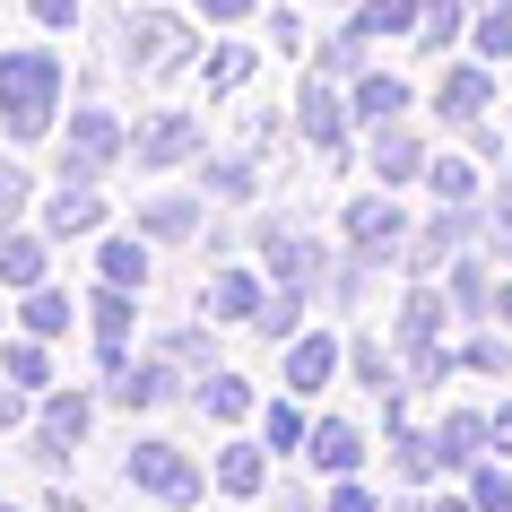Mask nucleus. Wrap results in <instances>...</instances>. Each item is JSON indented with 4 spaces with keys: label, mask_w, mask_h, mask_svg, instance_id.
<instances>
[{
    "label": "nucleus",
    "mask_w": 512,
    "mask_h": 512,
    "mask_svg": "<svg viewBox=\"0 0 512 512\" xmlns=\"http://www.w3.org/2000/svg\"><path fill=\"white\" fill-rule=\"evenodd\" d=\"M0 122H9V139H44L61 122V61L44 44L0 53Z\"/></svg>",
    "instance_id": "1"
},
{
    "label": "nucleus",
    "mask_w": 512,
    "mask_h": 512,
    "mask_svg": "<svg viewBox=\"0 0 512 512\" xmlns=\"http://www.w3.org/2000/svg\"><path fill=\"white\" fill-rule=\"evenodd\" d=\"M478 235H495V217H486V200H478V209H460V200H443V209H434L426 226L408 235V252H400V261H408L417 278H434V270H452L460 252H478Z\"/></svg>",
    "instance_id": "2"
},
{
    "label": "nucleus",
    "mask_w": 512,
    "mask_h": 512,
    "mask_svg": "<svg viewBox=\"0 0 512 512\" xmlns=\"http://www.w3.org/2000/svg\"><path fill=\"white\" fill-rule=\"evenodd\" d=\"M252 252H261V261H270V278H278V287H296V296H313V287L330 278V252H313V235H296L287 217H261Z\"/></svg>",
    "instance_id": "3"
},
{
    "label": "nucleus",
    "mask_w": 512,
    "mask_h": 512,
    "mask_svg": "<svg viewBox=\"0 0 512 512\" xmlns=\"http://www.w3.org/2000/svg\"><path fill=\"white\" fill-rule=\"evenodd\" d=\"M122 148H131V139H122V122H113L105 105L70 113V139H61V183H96V174H105Z\"/></svg>",
    "instance_id": "4"
},
{
    "label": "nucleus",
    "mask_w": 512,
    "mask_h": 512,
    "mask_svg": "<svg viewBox=\"0 0 512 512\" xmlns=\"http://www.w3.org/2000/svg\"><path fill=\"white\" fill-rule=\"evenodd\" d=\"M174 61H191V35L174 9H131L122 18V70H174Z\"/></svg>",
    "instance_id": "5"
},
{
    "label": "nucleus",
    "mask_w": 512,
    "mask_h": 512,
    "mask_svg": "<svg viewBox=\"0 0 512 512\" xmlns=\"http://www.w3.org/2000/svg\"><path fill=\"white\" fill-rule=\"evenodd\" d=\"M339 226H348V243L365 252V261H391V252H408V235H417V226H408V209L391 200V191L348 200V217H339Z\"/></svg>",
    "instance_id": "6"
},
{
    "label": "nucleus",
    "mask_w": 512,
    "mask_h": 512,
    "mask_svg": "<svg viewBox=\"0 0 512 512\" xmlns=\"http://www.w3.org/2000/svg\"><path fill=\"white\" fill-rule=\"evenodd\" d=\"M296 131L313 139V148H348V131H356L348 87L322 79V70H304V87H296Z\"/></svg>",
    "instance_id": "7"
},
{
    "label": "nucleus",
    "mask_w": 512,
    "mask_h": 512,
    "mask_svg": "<svg viewBox=\"0 0 512 512\" xmlns=\"http://www.w3.org/2000/svg\"><path fill=\"white\" fill-rule=\"evenodd\" d=\"M131 486H139V495H157V504H174V512L200 504V469H191L174 443H157V434L131 443Z\"/></svg>",
    "instance_id": "8"
},
{
    "label": "nucleus",
    "mask_w": 512,
    "mask_h": 512,
    "mask_svg": "<svg viewBox=\"0 0 512 512\" xmlns=\"http://www.w3.org/2000/svg\"><path fill=\"white\" fill-rule=\"evenodd\" d=\"M87 426H96V400H87V391H44V417H35V460H44V469H61V460L87 443Z\"/></svg>",
    "instance_id": "9"
},
{
    "label": "nucleus",
    "mask_w": 512,
    "mask_h": 512,
    "mask_svg": "<svg viewBox=\"0 0 512 512\" xmlns=\"http://www.w3.org/2000/svg\"><path fill=\"white\" fill-rule=\"evenodd\" d=\"M452 313H460V304H452V287H426V278H417V287L400 296L391 348H400V356H434V339H443V322H452Z\"/></svg>",
    "instance_id": "10"
},
{
    "label": "nucleus",
    "mask_w": 512,
    "mask_h": 512,
    "mask_svg": "<svg viewBox=\"0 0 512 512\" xmlns=\"http://www.w3.org/2000/svg\"><path fill=\"white\" fill-rule=\"evenodd\" d=\"M270 296H278L270 270H217L200 304H209V322H217V330H235V322H261V313H270Z\"/></svg>",
    "instance_id": "11"
},
{
    "label": "nucleus",
    "mask_w": 512,
    "mask_h": 512,
    "mask_svg": "<svg viewBox=\"0 0 512 512\" xmlns=\"http://www.w3.org/2000/svg\"><path fill=\"white\" fill-rule=\"evenodd\" d=\"M96 356H105V374H122L131 365V330H139V287H105L96 278Z\"/></svg>",
    "instance_id": "12"
},
{
    "label": "nucleus",
    "mask_w": 512,
    "mask_h": 512,
    "mask_svg": "<svg viewBox=\"0 0 512 512\" xmlns=\"http://www.w3.org/2000/svg\"><path fill=\"white\" fill-rule=\"evenodd\" d=\"M131 157L148 165V174H174V165H200V122L191 113H157L148 131L131 139Z\"/></svg>",
    "instance_id": "13"
},
{
    "label": "nucleus",
    "mask_w": 512,
    "mask_h": 512,
    "mask_svg": "<svg viewBox=\"0 0 512 512\" xmlns=\"http://www.w3.org/2000/svg\"><path fill=\"white\" fill-rule=\"evenodd\" d=\"M486 105H495L486 61H452V70H443V87H434V113H443L452 131H469V122H486Z\"/></svg>",
    "instance_id": "14"
},
{
    "label": "nucleus",
    "mask_w": 512,
    "mask_h": 512,
    "mask_svg": "<svg viewBox=\"0 0 512 512\" xmlns=\"http://www.w3.org/2000/svg\"><path fill=\"white\" fill-rule=\"evenodd\" d=\"M339 365H348V348H339L330 330H296V339H287V391H296V400H313Z\"/></svg>",
    "instance_id": "15"
},
{
    "label": "nucleus",
    "mask_w": 512,
    "mask_h": 512,
    "mask_svg": "<svg viewBox=\"0 0 512 512\" xmlns=\"http://www.w3.org/2000/svg\"><path fill=\"white\" fill-rule=\"evenodd\" d=\"M426 165H434V157H426V139L408 131V122H382V131H374V183H382V191L417 183Z\"/></svg>",
    "instance_id": "16"
},
{
    "label": "nucleus",
    "mask_w": 512,
    "mask_h": 512,
    "mask_svg": "<svg viewBox=\"0 0 512 512\" xmlns=\"http://www.w3.org/2000/svg\"><path fill=\"white\" fill-rule=\"evenodd\" d=\"M348 105H356V122H365V131H382V122H400V113L417 105V96H408V79H400V70H365V79L348 87Z\"/></svg>",
    "instance_id": "17"
},
{
    "label": "nucleus",
    "mask_w": 512,
    "mask_h": 512,
    "mask_svg": "<svg viewBox=\"0 0 512 512\" xmlns=\"http://www.w3.org/2000/svg\"><path fill=\"white\" fill-rule=\"evenodd\" d=\"M183 365H165V356H148V365H122V374H113V408H165L174 400V391H183Z\"/></svg>",
    "instance_id": "18"
},
{
    "label": "nucleus",
    "mask_w": 512,
    "mask_h": 512,
    "mask_svg": "<svg viewBox=\"0 0 512 512\" xmlns=\"http://www.w3.org/2000/svg\"><path fill=\"white\" fill-rule=\"evenodd\" d=\"M486 443H495V426H486V417H469V408L434 426V460H443V469H460V478L486 460Z\"/></svg>",
    "instance_id": "19"
},
{
    "label": "nucleus",
    "mask_w": 512,
    "mask_h": 512,
    "mask_svg": "<svg viewBox=\"0 0 512 512\" xmlns=\"http://www.w3.org/2000/svg\"><path fill=\"white\" fill-rule=\"evenodd\" d=\"M304 460H313L322 478H356V460H365V434H356L348 417H322V426H313V443H304Z\"/></svg>",
    "instance_id": "20"
},
{
    "label": "nucleus",
    "mask_w": 512,
    "mask_h": 512,
    "mask_svg": "<svg viewBox=\"0 0 512 512\" xmlns=\"http://www.w3.org/2000/svg\"><path fill=\"white\" fill-rule=\"evenodd\" d=\"M348 18H356V35H365V44H382V35L417 44V27H426V0H356Z\"/></svg>",
    "instance_id": "21"
},
{
    "label": "nucleus",
    "mask_w": 512,
    "mask_h": 512,
    "mask_svg": "<svg viewBox=\"0 0 512 512\" xmlns=\"http://www.w3.org/2000/svg\"><path fill=\"white\" fill-rule=\"evenodd\" d=\"M96 226H105L96 183H61L53 200H44V235H96Z\"/></svg>",
    "instance_id": "22"
},
{
    "label": "nucleus",
    "mask_w": 512,
    "mask_h": 512,
    "mask_svg": "<svg viewBox=\"0 0 512 512\" xmlns=\"http://www.w3.org/2000/svg\"><path fill=\"white\" fill-rule=\"evenodd\" d=\"M139 235L148 243H191L200 235V200H191V191H157V200L139 209Z\"/></svg>",
    "instance_id": "23"
},
{
    "label": "nucleus",
    "mask_w": 512,
    "mask_h": 512,
    "mask_svg": "<svg viewBox=\"0 0 512 512\" xmlns=\"http://www.w3.org/2000/svg\"><path fill=\"white\" fill-rule=\"evenodd\" d=\"M44 261H53V235L0 226V278H9V287H44Z\"/></svg>",
    "instance_id": "24"
},
{
    "label": "nucleus",
    "mask_w": 512,
    "mask_h": 512,
    "mask_svg": "<svg viewBox=\"0 0 512 512\" xmlns=\"http://www.w3.org/2000/svg\"><path fill=\"white\" fill-rule=\"evenodd\" d=\"M443 287H452L460 322H486V313H495V278H486V261H478V252H460L452 270H443Z\"/></svg>",
    "instance_id": "25"
},
{
    "label": "nucleus",
    "mask_w": 512,
    "mask_h": 512,
    "mask_svg": "<svg viewBox=\"0 0 512 512\" xmlns=\"http://www.w3.org/2000/svg\"><path fill=\"white\" fill-rule=\"evenodd\" d=\"M252 183H261V157H252V148L200 157V191H209V200H252Z\"/></svg>",
    "instance_id": "26"
},
{
    "label": "nucleus",
    "mask_w": 512,
    "mask_h": 512,
    "mask_svg": "<svg viewBox=\"0 0 512 512\" xmlns=\"http://www.w3.org/2000/svg\"><path fill=\"white\" fill-rule=\"evenodd\" d=\"M426 183H434V200L478 209V200H486V165H478V157H434V165H426Z\"/></svg>",
    "instance_id": "27"
},
{
    "label": "nucleus",
    "mask_w": 512,
    "mask_h": 512,
    "mask_svg": "<svg viewBox=\"0 0 512 512\" xmlns=\"http://www.w3.org/2000/svg\"><path fill=\"white\" fill-rule=\"evenodd\" d=\"M365 53H374V44H365V35H356V18H348L339 35H322L313 70H322V79H339V87H356V79H365Z\"/></svg>",
    "instance_id": "28"
},
{
    "label": "nucleus",
    "mask_w": 512,
    "mask_h": 512,
    "mask_svg": "<svg viewBox=\"0 0 512 512\" xmlns=\"http://www.w3.org/2000/svg\"><path fill=\"white\" fill-rule=\"evenodd\" d=\"M0 382H18V391H53V339H18V348L0 356Z\"/></svg>",
    "instance_id": "29"
},
{
    "label": "nucleus",
    "mask_w": 512,
    "mask_h": 512,
    "mask_svg": "<svg viewBox=\"0 0 512 512\" xmlns=\"http://www.w3.org/2000/svg\"><path fill=\"white\" fill-rule=\"evenodd\" d=\"M96 278H105V287H148V243L105 235V243H96Z\"/></svg>",
    "instance_id": "30"
},
{
    "label": "nucleus",
    "mask_w": 512,
    "mask_h": 512,
    "mask_svg": "<svg viewBox=\"0 0 512 512\" xmlns=\"http://www.w3.org/2000/svg\"><path fill=\"white\" fill-rule=\"evenodd\" d=\"M18 330H35V339H61V330H70V296H61L53 278L18 296Z\"/></svg>",
    "instance_id": "31"
},
{
    "label": "nucleus",
    "mask_w": 512,
    "mask_h": 512,
    "mask_svg": "<svg viewBox=\"0 0 512 512\" xmlns=\"http://www.w3.org/2000/svg\"><path fill=\"white\" fill-rule=\"evenodd\" d=\"M200 417H217V426L252 417V382L243 374H200Z\"/></svg>",
    "instance_id": "32"
},
{
    "label": "nucleus",
    "mask_w": 512,
    "mask_h": 512,
    "mask_svg": "<svg viewBox=\"0 0 512 512\" xmlns=\"http://www.w3.org/2000/svg\"><path fill=\"white\" fill-rule=\"evenodd\" d=\"M217 486H226V495H261V486H270V469H261V452H252V443H226V452H217Z\"/></svg>",
    "instance_id": "33"
},
{
    "label": "nucleus",
    "mask_w": 512,
    "mask_h": 512,
    "mask_svg": "<svg viewBox=\"0 0 512 512\" xmlns=\"http://www.w3.org/2000/svg\"><path fill=\"white\" fill-rule=\"evenodd\" d=\"M469 27V0H426V27H417V53H452V35Z\"/></svg>",
    "instance_id": "34"
},
{
    "label": "nucleus",
    "mask_w": 512,
    "mask_h": 512,
    "mask_svg": "<svg viewBox=\"0 0 512 512\" xmlns=\"http://www.w3.org/2000/svg\"><path fill=\"white\" fill-rule=\"evenodd\" d=\"M157 356H165V365H191V374H217V339H209V330H165Z\"/></svg>",
    "instance_id": "35"
},
{
    "label": "nucleus",
    "mask_w": 512,
    "mask_h": 512,
    "mask_svg": "<svg viewBox=\"0 0 512 512\" xmlns=\"http://www.w3.org/2000/svg\"><path fill=\"white\" fill-rule=\"evenodd\" d=\"M261 443H270V452H304V443H313V426H304V408H296V400L261 408Z\"/></svg>",
    "instance_id": "36"
},
{
    "label": "nucleus",
    "mask_w": 512,
    "mask_h": 512,
    "mask_svg": "<svg viewBox=\"0 0 512 512\" xmlns=\"http://www.w3.org/2000/svg\"><path fill=\"white\" fill-rule=\"evenodd\" d=\"M469 44H478V61H512V0L469 18Z\"/></svg>",
    "instance_id": "37"
},
{
    "label": "nucleus",
    "mask_w": 512,
    "mask_h": 512,
    "mask_svg": "<svg viewBox=\"0 0 512 512\" xmlns=\"http://www.w3.org/2000/svg\"><path fill=\"white\" fill-rule=\"evenodd\" d=\"M200 79H209L217 96H226V87H243V79H252V44H217V53L200 61Z\"/></svg>",
    "instance_id": "38"
},
{
    "label": "nucleus",
    "mask_w": 512,
    "mask_h": 512,
    "mask_svg": "<svg viewBox=\"0 0 512 512\" xmlns=\"http://www.w3.org/2000/svg\"><path fill=\"white\" fill-rule=\"evenodd\" d=\"M460 486H469V504H478V512H512V478L495 469V460H478Z\"/></svg>",
    "instance_id": "39"
},
{
    "label": "nucleus",
    "mask_w": 512,
    "mask_h": 512,
    "mask_svg": "<svg viewBox=\"0 0 512 512\" xmlns=\"http://www.w3.org/2000/svg\"><path fill=\"white\" fill-rule=\"evenodd\" d=\"M460 365H478V374H504V365H512V339H460Z\"/></svg>",
    "instance_id": "40"
},
{
    "label": "nucleus",
    "mask_w": 512,
    "mask_h": 512,
    "mask_svg": "<svg viewBox=\"0 0 512 512\" xmlns=\"http://www.w3.org/2000/svg\"><path fill=\"white\" fill-rule=\"evenodd\" d=\"M27 165H0V226H9V217H18V209H27Z\"/></svg>",
    "instance_id": "41"
},
{
    "label": "nucleus",
    "mask_w": 512,
    "mask_h": 512,
    "mask_svg": "<svg viewBox=\"0 0 512 512\" xmlns=\"http://www.w3.org/2000/svg\"><path fill=\"white\" fill-rule=\"evenodd\" d=\"M27 9H35V27H44V35H70V27H79V0H27Z\"/></svg>",
    "instance_id": "42"
},
{
    "label": "nucleus",
    "mask_w": 512,
    "mask_h": 512,
    "mask_svg": "<svg viewBox=\"0 0 512 512\" xmlns=\"http://www.w3.org/2000/svg\"><path fill=\"white\" fill-rule=\"evenodd\" d=\"M322 512H374V486H356V478H339L330 486V504Z\"/></svg>",
    "instance_id": "43"
},
{
    "label": "nucleus",
    "mask_w": 512,
    "mask_h": 512,
    "mask_svg": "<svg viewBox=\"0 0 512 512\" xmlns=\"http://www.w3.org/2000/svg\"><path fill=\"white\" fill-rule=\"evenodd\" d=\"M200 18H217V27H243V18H252V0H200Z\"/></svg>",
    "instance_id": "44"
},
{
    "label": "nucleus",
    "mask_w": 512,
    "mask_h": 512,
    "mask_svg": "<svg viewBox=\"0 0 512 512\" xmlns=\"http://www.w3.org/2000/svg\"><path fill=\"white\" fill-rule=\"evenodd\" d=\"M270 35L287 44V53H296V44H304V18H296V9H270Z\"/></svg>",
    "instance_id": "45"
},
{
    "label": "nucleus",
    "mask_w": 512,
    "mask_h": 512,
    "mask_svg": "<svg viewBox=\"0 0 512 512\" xmlns=\"http://www.w3.org/2000/svg\"><path fill=\"white\" fill-rule=\"evenodd\" d=\"M486 426H495V443H504V452H512V400L495 408V417H486Z\"/></svg>",
    "instance_id": "46"
},
{
    "label": "nucleus",
    "mask_w": 512,
    "mask_h": 512,
    "mask_svg": "<svg viewBox=\"0 0 512 512\" xmlns=\"http://www.w3.org/2000/svg\"><path fill=\"white\" fill-rule=\"evenodd\" d=\"M426 512H478V504H469V486H460V495H434Z\"/></svg>",
    "instance_id": "47"
},
{
    "label": "nucleus",
    "mask_w": 512,
    "mask_h": 512,
    "mask_svg": "<svg viewBox=\"0 0 512 512\" xmlns=\"http://www.w3.org/2000/svg\"><path fill=\"white\" fill-rule=\"evenodd\" d=\"M18 417H27V400H18V391H0V426H18Z\"/></svg>",
    "instance_id": "48"
},
{
    "label": "nucleus",
    "mask_w": 512,
    "mask_h": 512,
    "mask_svg": "<svg viewBox=\"0 0 512 512\" xmlns=\"http://www.w3.org/2000/svg\"><path fill=\"white\" fill-rule=\"evenodd\" d=\"M495 322H512V278H504V287H495Z\"/></svg>",
    "instance_id": "49"
},
{
    "label": "nucleus",
    "mask_w": 512,
    "mask_h": 512,
    "mask_svg": "<svg viewBox=\"0 0 512 512\" xmlns=\"http://www.w3.org/2000/svg\"><path fill=\"white\" fill-rule=\"evenodd\" d=\"M44 512H79V495H44Z\"/></svg>",
    "instance_id": "50"
},
{
    "label": "nucleus",
    "mask_w": 512,
    "mask_h": 512,
    "mask_svg": "<svg viewBox=\"0 0 512 512\" xmlns=\"http://www.w3.org/2000/svg\"><path fill=\"white\" fill-rule=\"evenodd\" d=\"M478 9H504V0H478Z\"/></svg>",
    "instance_id": "51"
}]
</instances>
